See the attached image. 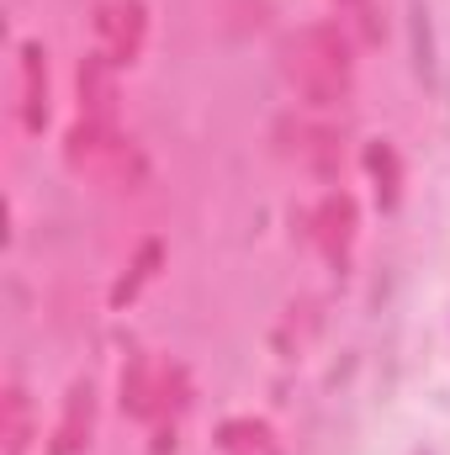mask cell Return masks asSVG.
<instances>
[{
	"instance_id": "6da1fadb",
	"label": "cell",
	"mask_w": 450,
	"mask_h": 455,
	"mask_svg": "<svg viewBox=\"0 0 450 455\" xmlns=\"http://www.w3.org/2000/svg\"><path fill=\"white\" fill-rule=\"evenodd\" d=\"M292 75H302V85L313 96H329L344 85V43L334 32H308L292 53Z\"/></svg>"
},
{
	"instance_id": "3957f363",
	"label": "cell",
	"mask_w": 450,
	"mask_h": 455,
	"mask_svg": "<svg viewBox=\"0 0 450 455\" xmlns=\"http://www.w3.org/2000/svg\"><path fill=\"white\" fill-rule=\"evenodd\" d=\"M37 69H43V53H37V48H27L21 75H27V122H32V127L43 122V75H37Z\"/></svg>"
},
{
	"instance_id": "7a4b0ae2",
	"label": "cell",
	"mask_w": 450,
	"mask_h": 455,
	"mask_svg": "<svg viewBox=\"0 0 450 455\" xmlns=\"http://www.w3.org/2000/svg\"><path fill=\"white\" fill-rule=\"evenodd\" d=\"M96 32H101V43H107V53H112V59H133V53H138V37H143V11H138L133 0L101 5Z\"/></svg>"
},
{
	"instance_id": "277c9868",
	"label": "cell",
	"mask_w": 450,
	"mask_h": 455,
	"mask_svg": "<svg viewBox=\"0 0 450 455\" xmlns=\"http://www.w3.org/2000/svg\"><path fill=\"white\" fill-rule=\"evenodd\" d=\"M5 451L11 455H21L27 451V403H21V392H11V419H5Z\"/></svg>"
}]
</instances>
